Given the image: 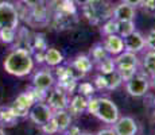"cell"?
<instances>
[{
    "label": "cell",
    "mask_w": 155,
    "mask_h": 135,
    "mask_svg": "<svg viewBox=\"0 0 155 135\" xmlns=\"http://www.w3.org/2000/svg\"><path fill=\"white\" fill-rule=\"evenodd\" d=\"M50 7L45 0L43 3L30 8V14L26 22H28L32 26H45L50 22Z\"/></svg>",
    "instance_id": "cell-10"
},
{
    "label": "cell",
    "mask_w": 155,
    "mask_h": 135,
    "mask_svg": "<svg viewBox=\"0 0 155 135\" xmlns=\"http://www.w3.org/2000/svg\"><path fill=\"white\" fill-rule=\"evenodd\" d=\"M3 68L8 74L15 77H26L31 74L35 68L31 50L25 47H14L5 56Z\"/></svg>",
    "instance_id": "cell-1"
},
{
    "label": "cell",
    "mask_w": 155,
    "mask_h": 135,
    "mask_svg": "<svg viewBox=\"0 0 155 135\" xmlns=\"http://www.w3.org/2000/svg\"><path fill=\"white\" fill-rule=\"evenodd\" d=\"M115 58V64H116V69H121V68H138L140 66V59L139 56L135 53L131 52H121L120 54H117Z\"/></svg>",
    "instance_id": "cell-14"
},
{
    "label": "cell",
    "mask_w": 155,
    "mask_h": 135,
    "mask_svg": "<svg viewBox=\"0 0 155 135\" xmlns=\"http://www.w3.org/2000/svg\"><path fill=\"white\" fill-rule=\"evenodd\" d=\"M144 38H146V49L155 52V29L150 30Z\"/></svg>",
    "instance_id": "cell-35"
},
{
    "label": "cell",
    "mask_w": 155,
    "mask_h": 135,
    "mask_svg": "<svg viewBox=\"0 0 155 135\" xmlns=\"http://www.w3.org/2000/svg\"><path fill=\"white\" fill-rule=\"evenodd\" d=\"M124 39V50L131 53H143L146 50V38L142 32L139 31H134L131 35H128L127 38H123Z\"/></svg>",
    "instance_id": "cell-13"
},
{
    "label": "cell",
    "mask_w": 155,
    "mask_h": 135,
    "mask_svg": "<svg viewBox=\"0 0 155 135\" xmlns=\"http://www.w3.org/2000/svg\"><path fill=\"white\" fill-rule=\"evenodd\" d=\"M45 64L49 68H55L64 64V54L55 47H47L45 50Z\"/></svg>",
    "instance_id": "cell-20"
},
{
    "label": "cell",
    "mask_w": 155,
    "mask_h": 135,
    "mask_svg": "<svg viewBox=\"0 0 155 135\" xmlns=\"http://www.w3.org/2000/svg\"><path fill=\"white\" fill-rule=\"evenodd\" d=\"M0 135H7V134H5V131L3 130V127H0Z\"/></svg>",
    "instance_id": "cell-42"
},
{
    "label": "cell",
    "mask_w": 155,
    "mask_h": 135,
    "mask_svg": "<svg viewBox=\"0 0 155 135\" xmlns=\"http://www.w3.org/2000/svg\"><path fill=\"white\" fill-rule=\"evenodd\" d=\"M150 77L143 72H136L134 77L126 81V91L132 97H143L150 89Z\"/></svg>",
    "instance_id": "cell-4"
},
{
    "label": "cell",
    "mask_w": 155,
    "mask_h": 135,
    "mask_svg": "<svg viewBox=\"0 0 155 135\" xmlns=\"http://www.w3.org/2000/svg\"><path fill=\"white\" fill-rule=\"evenodd\" d=\"M117 22V20H116ZM136 30L135 20H119L117 22V31L116 34L120 35L121 38H127Z\"/></svg>",
    "instance_id": "cell-25"
},
{
    "label": "cell",
    "mask_w": 155,
    "mask_h": 135,
    "mask_svg": "<svg viewBox=\"0 0 155 135\" xmlns=\"http://www.w3.org/2000/svg\"><path fill=\"white\" fill-rule=\"evenodd\" d=\"M139 7L146 15H148L150 18H155V0H143Z\"/></svg>",
    "instance_id": "cell-32"
},
{
    "label": "cell",
    "mask_w": 155,
    "mask_h": 135,
    "mask_svg": "<svg viewBox=\"0 0 155 135\" xmlns=\"http://www.w3.org/2000/svg\"><path fill=\"white\" fill-rule=\"evenodd\" d=\"M47 41H46V35L42 32L32 35V41H31V52H45L47 49Z\"/></svg>",
    "instance_id": "cell-26"
},
{
    "label": "cell",
    "mask_w": 155,
    "mask_h": 135,
    "mask_svg": "<svg viewBox=\"0 0 155 135\" xmlns=\"http://www.w3.org/2000/svg\"><path fill=\"white\" fill-rule=\"evenodd\" d=\"M35 103V99L32 97L31 92L26 91L23 93H20L16 99L14 100L12 106H11V111L18 119H23V118H27L28 116V111L30 108L32 107V104Z\"/></svg>",
    "instance_id": "cell-9"
},
{
    "label": "cell",
    "mask_w": 155,
    "mask_h": 135,
    "mask_svg": "<svg viewBox=\"0 0 155 135\" xmlns=\"http://www.w3.org/2000/svg\"><path fill=\"white\" fill-rule=\"evenodd\" d=\"M81 133H82V131L80 130L77 126L70 124L69 128H68L66 131H64V133H62V135H81Z\"/></svg>",
    "instance_id": "cell-36"
},
{
    "label": "cell",
    "mask_w": 155,
    "mask_h": 135,
    "mask_svg": "<svg viewBox=\"0 0 155 135\" xmlns=\"http://www.w3.org/2000/svg\"><path fill=\"white\" fill-rule=\"evenodd\" d=\"M94 135H116V133L113 131L112 127H105V128H101V130H99Z\"/></svg>",
    "instance_id": "cell-38"
},
{
    "label": "cell",
    "mask_w": 155,
    "mask_h": 135,
    "mask_svg": "<svg viewBox=\"0 0 155 135\" xmlns=\"http://www.w3.org/2000/svg\"><path fill=\"white\" fill-rule=\"evenodd\" d=\"M116 31H117V22H116L113 18L105 20L104 23H101L100 32L103 34V37H107V35H111V34H116Z\"/></svg>",
    "instance_id": "cell-29"
},
{
    "label": "cell",
    "mask_w": 155,
    "mask_h": 135,
    "mask_svg": "<svg viewBox=\"0 0 155 135\" xmlns=\"http://www.w3.org/2000/svg\"><path fill=\"white\" fill-rule=\"evenodd\" d=\"M55 84H57L55 76L49 66L37 70L31 80V85L34 88L42 89V91H46V92H49L51 88H54Z\"/></svg>",
    "instance_id": "cell-7"
},
{
    "label": "cell",
    "mask_w": 155,
    "mask_h": 135,
    "mask_svg": "<svg viewBox=\"0 0 155 135\" xmlns=\"http://www.w3.org/2000/svg\"><path fill=\"white\" fill-rule=\"evenodd\" d=\"M53 119H54V122L57 123V126H58V130L61 134L69 128V126L71 124V120H73L71 113L68 110L54 111V112H53Z\"/></svg>",
    "instance_id": "cell-19"
},
{
    "label": "cell",
    "mask_w": 155,
    "mask_h": 135,
    "mask_svg": "<svg viewBox=\"0 0 155 135\" xmlns=\"http://www.w3.org/2000/svg\"><path fill=\"white\" fill-rule=\"evenodd\" d=\"M19 119L12 113L10 107H0V127H14Z\"/></svg>",
    "instance_id": "cell-22"
},
{
    "label": "cell",
    "mask_w": 155,
    "mask_h": 135,
    "mask_svg": "<svg viewBox=\"0 0 155 135\" xmlns=\"http://www.w3.org/2000/svg\"><path fill=\"white\" fill-rule=\"evenodd\" d=\"M54 135H59V134H54Z\"/></svg>",
    "instance_id": "cell-44"
},
{
    "label": "cell",
    "mask_w": 155,
    "mask_h": 135,
    "mask_svg": "<svg viewBox=\"0 0 155 135\" xmlns=\"http://www.w3.org/2000/svg\"><path fill=\"white\" fill-rule=\"evenodd\" d=\"M142 72L146 73L148 77L155 76V52L153 50H147L140 59V66Z\"/></svg>",
    "instance_id": "cell-21"
},
{
    "label": "cell",
    "mask_w": 155,
    "mask_h": 135,
    "mask_svg": "<svg viewBox=\"0 0 155 135\" xmlns=\"http://www.w3.org/2000/svg\"><path fill=\"white\" fill-rule=\"evenodd\" d=\"M117 70V73L120 74L121 80H123V83H126L131 79V77H134L136 74V72L139 70L138 68H121V69H116Z\"/></svg>",
    "instance_id": "cell-34"
},
{
    "label": "cell",
    "mask_w": 155,
    "mask_h": 135,
    "mask_svg": "<svg viewBox=\"0 0 155 135\" xmlns=\"http://www.w3.org/2000/svg\"><path fill=\"white\" fill-rule=\"evenodd\" d=\"M88 108V97L82 95H73L69 100V106H68V111L73 115H81L82 112H86Z\"/></svg>",
    "instance_id": "cell-18"
},
{
    "label": "cell",
    "mask_w": 155,
    "mask_h": 135,
    "mask_svg": "<svg viewBox=\"0 0 155 135\" xmlns=\"http://www.w3.org/2000/svg\"><path fill=\"white\" fill-rule=\"evenodd\" d=\"M76 92L78 95H82L89 99L96 93V88L93 86V84H92L91 81H82V83H77Z\"/></svg>",
    "instance_id": "cell-27"
},
{
    "label": "cell",
    "mask_w": 155,
    "mask_h": 135,
    "mask_svg": "<svg viewBox=\"0 0 155 135\" xmlns=\"http://www.w3.org/2000/svg\"><path fill=\"white\" fill-rule=\"evenodd\" d=\"M70 65L73 68H76L78 72H81L82 74H88L93 70L94 64L91 59L89 54H78L70 61Z\"/></svg>",
    "instance_id": "cell-17"
},
{
    "label": "cell",
    "mask_w": 155,
    "mask_h": 135,
    "mask_svg": "<svg viewBox=\"0 0 155 135\" xmlns=\"http://www.w3.org/2000/svg\"><path fill=\"white\" fill-rule=\"evenodd\" d=\"M89 2H92V0H73V3L76 5H78V7H84V5H86Z\"/></svg>",
    "instance_id": "cell-40"
},
{
    "label": "cell",
    "mask_w": 155,
    "mask_h": 135,
    "mask_svg": "<svg viewBox=\"0 0 155 135\" xmlns=\"http://www.w3.org/2000/svg\"><path fill=\"white\" fill-rule=\"evenodd\" d=\"M113 7L115 5L109 0H92L86 5L81 7V11L91 25L99 26L112 18Z\"/></svg>",
    "instance_id": "cell-3"
},
{
    "label": "cell",
    "mask_w": 155,
    "mask_h": 135,
    "mask_svg": "<svg viewBox=\"0 0 155 135\" xmlns=\"http://www.w3.org/2000/svg\"><path fill=\"white\" fill-rule=\"evenodd\" d=\"M107 83H108V91H115L123 84V80H121L120 74L117 73V70H115L107 76Z\"/></svg>",
    "instance_id": "cell-30"
},
{
    "label": "cell",
    "mask_w": 155,
    "mask_h": 135,
    "mask_svg": "<svg viewBox=\"0 0 155 135\" xmlns=\"http://www.w3.org/2000/svg\"><path fill=\"white\" fill-rule=\"evenodd\" d=\"M69 93L65 92L62 88H59L58 85H55L54 88H51L47 92L46 96V103L47 106L51 108L53 111H59V110H68L69 106Z\"/></svg>",
    "instance_id": "cell-8"
},
{
    "label": "cell",
    "mask_w": 155,
    "mask_h": 135,
    "mask_svg": "<svg viewBox=\"0 0 155 135\" xmlns=\"http://www.w3.org/2000/svg\"><path fill=\"white\" fill-rule=\"evenodd\" d=\"M123 3H126V4H130V5H132V7H139V5L142 4V2L143 0H121Z\"/></svg>",
    "instance_id": "cell-39"
},
{
    "label": "cell",
    "mask_w": 155,
    "mask_h": 135,
    "mask_svg": "<svg viewBox=\"0 0 155 135\" xmlns=\"http://www.w3.org/2000/svg\"><path fill=\"white\" fill-rule=\"evenodd\" d=\"M43 2L45 0H20V3L25 4L27 8H32V7H35V5L41 4V3H43Z\"/></svg>",
    "instance_id": "cell-37"
},
{
    "label": "cell",
    "mask_w": 155,
    "mask_h": 135,
    "mask_svg": "<svg viewBox=\"0 0 155 135\" xmlns=\"http://www.w3.org/2000/svg\"><path fill=\"white\" fill-rule=\"evenodd\" d=\"M18 29H0V42L4 45H11L16 39Z\"/></svg>",
    "instance_id": "cell-28"
},
{
    "label": "cell",
    "mask_w": 155,
    "mask_h": 135,
    "mask_svg": "<svg viewBox=\"0 0 155 135\" xmlns=\"http://www.w3.org/2000/svg\"><path fill=\"white\" fill-rule=\"evenodd\" d=\"M112 18L115 20H135L136 18V8L132 7L130 4L120 2L117 4H115L113 7V15Z\"/></svg>",
    "instance_id": "cell-16"
},
{
    "label": "cell",
    "mask_w": 155,
    "mask_h": 135,
    "mask_svg": "<svg viewBox=\"0 0 155 135\" xmlns=\"http://www.w3.org/2000/svg\"><path fill=\"white\" fill-rule=\"evenodd\" d=\"M19 14L14 3L3 0L0 2V29H18Z\"/></svg>",
    "instance_id": "cell-5"
},
{
    "label": "cell",
    "mask_w": 155,
    "mask_h": 135,
    "mask_svg": "<svg viewBox=\"0 0 155 135\" xmlns=\"http://www.w3.org/2000/svg\"><path fill=\"white\" fill-rule=\"evenodd\" d=\"M96 69L97 72H99L100 74H104V76H108V74H111L112 72L116 70V64H115V58H113L112 56H108L107 58H104L103 61L97 62L96 65Z\"/></svg>",
    "instance_id": "cell-24"
},
{
    "label": "cell",
    "mask_w": 155,
    "mask_h": 135,
    "mask_svg": "<svg viewBox=\"0 0 155 135\" xmlns=\"http://www.w3.org/2000/svg\"><path fill=\"white\" fill-rule=\"evenodd\" d=\"M42 128V133L45 135H54V134H59V130H58V126L57 123L54 122V119H50L47 123H45L43 126H41Z\"/></svg>",
    "instance_id": "cell-33"
},
{
    "label": "cell",
    "mask_w": 155,
    "mask_h": 135,
    "mask_svg": "<svg viewBox=\"0 0 155 135\" xmlns=\"http://www.w3.org/2000/svg\"><path fill=\"white\" fill-rule=\"evenodd\" d=\"M78 22L77 14L64 12V11H54L50 15V25L57 30H69L71 26Z\"/></svg>",
    "instance_id": "cell-11"
},
{
    "label": "cell",
    "mask_w": 155,
    "mask_h": 135,
    "mask_svg": "<svg viewBox=\"0 0 155 135\" xmlns=\"http://www.w3.org/2000/svg\"><path fill=\"white\" fill-rule=\"evenodd\" d=\"M81 135H94V134H92V133H81Z\"/></svg>",
    "instance_id": "cell-43"
},
{
    "label": "cell",
    "mask_w": 155,
    "mask_h": 135,
    "mask_svg": "<svg viewBox=\"0 0 155 135\" xmlns=\"http://www.w3.org/2000/svg\"><path fill=\"white\" fill-rule=\"evenodd\" d=\"M93 86L96 88V91H108V83H107V76L104 74H96L93 77V81H92Z\"/></svg>",
    "instance_id": "cell-31"
},
{
    "label": "cell",
    "mask_w": 155,
    "mask_h": 135,
    "mask_svg": "<svg viewBox=\"0 0 155 135\" xmlns=\"http://www.w3.org/2000/svg\"><path fill=\"white\" fill-rule=\"evenodd\" d=\"M116 135H138V122L131 116H119L112 124Z\"/></svg>",
    "instance_id": "cell-12"
},
{
    "label": "cell",
    "mask_w": 155,
    "mask_h": 135,
    "mask_svg": "<svg viewBox=\"0 0 155 135\" xmlns=\"http://www.w3.org/2000/svg\"><path fill=\"white\" fill-rule=\"evenodd\" d=\"M103 45L105 47V50L108 52V54L112 57H116L117 54L124 52V39L117 34H111L104 37Z\"/></svg>",
    "instance_id": "cell-15"
},
{
    "label": "cell",
    "mask_w": 155,
    "mask_h": 135,
    "mask_svg": "<svg viewBox=\"0 0 155 135\" xmlns=\"http://www.w3.org/2000/svg\"><path fill=\"white\" fill-rule=\"evenodd\" d=\"M53 112H54V111L47 106L46 101H38V103L32 104V107L30 108L27 118L34 123V124L41 127V126H43L45 123H47L53 118Z\"/></svg>",
    "instance_id": "cell-6"
},
{
    "label": "cell",
    "mask_w": 155,
    "mask_h": 135,
    "mask_svg": "<svg viewBox=\"0 0 155 135\" xmlns=\"http://www.w3.org/2000/svg\"><path fill=\"white\" fill-rule=\"evenodd\" d=\"M109 54L105 50V47H104L103 42H97V43H94L93 46L91 47V50H89V57H91V59L93 61L94 65H96L97 62L103 61V59L107 58Z\"/></svg>",
    "instance_id": "cell-23"
},
{
    "label": "cell",
    "mask_w": 155,
    "mask_h": 135,
    "mask_svg": "<svg viewBox=\"0 0 155 135\" xmlns=\"http://www.w3.org/2000/svg\"><path fill=\"white\" fill-rule=\"evenodd\" d=\"M86 112L97 118L100 122L109 126H112L120 116L119 107L113 103V100H111L107 96H97V97L92 96V97H89Z\"/></svg>",
    "instance_id": "cell-2"
},
{
    "label": "cell",
    "mask_w": 155,
    "mask_h": 135,
    "mask_svg": "<svg viewBox=\"0 0 155 135\" xmlns=\"http://www.w3.org/2000/svg\"><path fill=\"white\" fill-rule=\"evenodd\" d=\"M150 85H151V86H153V88L155 89V76L150 77Z\"/></svg>",
    "instance_id": "cell-41"
}]
</instances>
